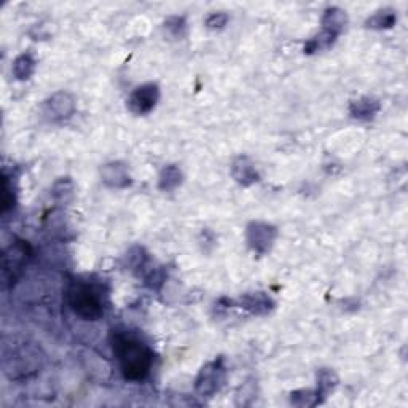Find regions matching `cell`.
<instances>
[{
    "instance_id": "6da1fadb",
    "label": "cell",
    "mask_w": 408,
    "mask_h": 408,
    "mask_svg": "<svg viewBox=\"0 0 408 408\" xmlns=\"http://www.w3.org/2000/svg\"><path fill=\"white\" fill-rule=\"evenodd\" d=\"M110 343L125 380L134 383L144 381L153 366L155 357L152 348L125 330H114L110 333Z\"/></svg>"
},
{
    "instance_id": "7a4b0ae2",
    "label": "cell",
    "mask_w": 408,
    "mask_h": 408,
    "mask_svg": "<svg viewBox=\"0 0 408 408\" xmlns=\"http://www.w3.org/2000/svg\"><path fill=\"white\" fill-rule=\"evenodd\" d=\"M43 357L36 343L12 342L3 343L2 370L10 380L19 381L31 378L42 367Z\"/></svg>"
},
{
    "instance_id": "3957f363",
    "label": "cell",
    "mask_w": 408,
    "mask_h": 408,
    "mask_svg": "<svg viewBox=\"0 0 408 408\" xmlns=\"http://www.w3.org/2000/svg\"><path fill=\"white\" fill-rule=\"evenodd\" d=\"M67 302L72 311L85 320H98L104 316V300L93 284L77 281L67 290Z\"/></svg>"
},
{
    "instance_id": "277c9868",
    "label": "cell",
    "mask_w": 408,
    "mask_h": 408,
    "mask_svg": "<svg viewBox=\"0 0 408 408\" xmlns=\"http://www.w3.org/2000/svg\"><path fill=\"white\" fill-rule=\"evenodd\" d=\"M31 255V244L23 240H16L5 249L2 255V276L5 283H14L16 281L18 276L23 273L24 266L27 265Z\"/></svg>"
},
{
    "instance_id": "5b68a950",
    "label": "cell",
    "mask_w": 408,
    "mask_h": 408,
    "mask_svg": "<svg viewBox=\"0 0 408 408\" xmlns=\"http://www.w3.org/2000/svg\"><path fill=\"white\" fill-rule=\"evenodd\" d=\"M223 381H225V367H223V359L218 357L216 361L209 362L204 366L195 381V391L201 397H212L220 390Z\"/></svg>"
},
{
    "instance_id": "8992f818",
    "label": "cell",
    "mask_w": 408,
    "mask_h": 408,
    "mask_svg": "<svg viewBox=\"0 0 408 408\" xmlns=\"http://www.w3.org/2000/svg\"><path fill=\"white\" fill-rule=\"evenodd\" d=\"M278 230L276 227L265 222H251L246 228V241L249 247L257 254H268L273 247Z\"/></svg>"
},
{
    "instance_id": "52a82bcc",
    "label": "cell",
    "mask_w": 408,
    "mask_h": 408,
    "mask_svg": "<svg viewBox=\"0 0 408 408\" xmlns=\"http://www.w3.org/2000/svg\"><path fill=\"white\" fill-rule=\"evenodd\" d=\"M160 99L157 84H144L136 88L128 98V109L134 115H147L152 112Z\"/></svg>"
},
{
    "instance_id": "ba28073f",
    "label": "cell",
    "mask_w": 408,
    "mask_h": 408,
    "mask_svg": "<svg viewBox=\"0 0 408 408\" xmlns=\"http://www.w3.org/2000/svg\"><path fill=\"white\" fill-rule=\"evenodd\" d=\"M75 112V99L74 96L67 91H58L51 94L43 104V114L51 121H64L71 118Z\"/></svg>"
},
{
    "instance_id": "9c48e42d",
    "label": "cell",
    "mask_w": 408,
    "mask_h": 408,
    "mask_svg": "<svg viewBox=\"0 0 408 408\" xmlns=\"http://www.w3.org/2000/svg\"><path fill=\"white\" fill-rule=\"evenodd\" d=\"M101 179L110 188H126L131 186V174L123 162H110L101 168Z\"/></svg>"
},
{
    "instance_id": "30bf717a",
    "label": "cell",
    "mask_w": 408,
    "mask_h": 408,
    "mask_svg": "<svg viewBox=\"0 0 408 408\" xmlns=\"http://www.w3.org/2000/svg\"><path fill=\"white\" fill-rule=\"evenodd\" d=\"M231 177L242 187H251L260 181L255 164L247 157H238L231 164Z\"/></svg>"
},
{
    "instance_id": "8fae6325",
    "label": "cell",
    "mask_w": 408,
    "mask_h": 408,
    "mask_svg": "<svg viewBox=\"0 0 408 408\" xmlns=\"http://www.w3.org/2000/svg\"><path fill=\"white\" fill-rule=\"evenodd\" d=\"M240 306L252 314L262 316L268 314L270 311L275 308V302L271 300L270 295H266L265 292H251L242 295L240 298Z\"/></svg>"
},
{
    "instance_id": "7c38bea8",
    "label": "cell",
    "mask_w": 408,
    "mask_h": 408,
    "mask_svg": "<svg viewBox=\"0 0 408 408\" xmlns=\"http://www.w3.org/2000/svg\"><path fill=\"white\" fill-rule=\"evenodd\" d=\"M380 109H381L380 102L366 96V98H359L351 102V105H349V114H351L353 118L356 120L368 121L375 118V115L380 112Z\"/></svg>"
},
{
    "instance_id": "4fadbf2b",
    "label": "cell",
    "mask_w": 408,
    "mask_h": 408,
    "mask_svg": "<svg viewBox=\"0 0 408 408\" xmlns=\"http://www.w3.org/2000/svg\"><path fill=\"white\" fill-rule=\"evenodd\" d=\"M348 26V14L344 10L338 7H330L325 10L322 16V29L324 31L333 32L340 36L344 31V27Z\"/></svg>"
},
{
    "instance_id": "5bb4252c",
    "label": "cell",
    "mask_w": 408,
    "mask_h": 408,
    "mask_svg": "<svg viewBox=\"0 0 408 408\" xmlns=\"http://www.w3.org/2000/svg\"><path fill=\"white\" fill-rule=\"evenodd\" d=\"M183 181L181 168L176 166V164H168L162 169L158 177V187L160 190L163 192H173L181 186Z\"/></svg>"
},
{
    "instance_id": "9a60e30c",
    "label": "cell",
    "mask_w": 408,
    "mask_h": 408,
    "mask_svg": "<svg viewBox=\"0 0 408 408\" xmlns=\"http://www.w3.org/2000/svg\"><path fill=\"white\" fill-rule=\"evenodd\" d=\"M397 21L396 12L391 8H383L375 12L370 18L366 21V26L373 31H383V29H391Z\"/></svg>"
},
{
    "instance_id": "2e32d148",
    "label": "cell",
    "mask_w": 408,
    "mask_h": 408,
    "mask_svg": "<svg viewBox=\"0 0 408 408\" xmlns=\"http://www.w3.org/2000/svg\"><path fill=\"white\" fill-rule=\"evenodd\" d=\"M337 37H338L337 34L324 31V29H322V31H320L318 36L309 38V40L305 43L303 50H305L306 55H313V53L329 50V48L335 43V40H337Z\"/></svg>"
},
{
    "instance_id": "e0dca14e",
    "label": "cell",
    "mask_w": 408,
    "mask_h": 408,
    "mask_svg": "<svg viewBox=\"0 0 408 408\" xmlns=\"http://www.w3.org/2000/svg\"><path fill=\"white\" fill-rule=\"evenodd\" d=\"M337 385L338 377L335 375V372L330 370V368H320L318 372V391H316L318 400L322 402L337 387Z\"/></svg>"
},
{
    "instance_id": "ac0fdd59",
    "label": "cell",
    "mask_w": 408,
    "mask_h": 408,
    "mask_svg": "<svg viewBox=\"0 0 408 408\" xmlns=\"http://www.w3.org/2000/svg\"><path fill=\"white\" fill-rule=\"evenodd\" d=\"M36 71V60L31 53H23L13 61V75L18 80H29Z\"/></svg>"
},
{
    "instance_id": "d6986e66",
    "label": "cell",
    "mask_w": 408,
    "mask_h": 408,
    "mask_svg": "<svg viewBox=\"0 0 408 408\" xmlns=\"http://www.w3.org/2000/svg\"><path fill=\"white\" fill-rule=\"evenodd\" d=\"M290 402L297 407H313L316 404H319L316 391H311V390H302V391L292 392V394H290Z\"/></svg>"
},
{
    "instance_id": "ffe728a7",
    "label": "cell",
    "mask_w": 408,
    "mask_h": 408,
    "mask_svg": "<svg viewBox=\"0 0 408 408\" xmlns=\"http://www.w3.org/2000/svg\"><path fill=\"white\" fill-rule=\"evenodd\" d=\"M72 192H74V183L69 177H61L60 181L55 182V186H53V196H55V200H66L67 196L72 195Z\"/></svg>"
},
{
    "instance_id": "44dd1931",
    "label": "cell",
    "mask_w": 408,
    "mask_h": 408,
    "mask_svg": "<svg viewBox=\"0 0 408 408\" xmlns=\"http://www.w3.org/2000/svg\"><path fill=\"white\" fill-rule=\"evenodd\" d=\"M14 206V193H13V183L10 182V177L3 174L2 179V214H7L10 209Z\"/></svg>"
},
{
    "instance_id": "7402d4cb",
    "label": "cell",
    "mask_w": 408,
    "mask_h": 408,
    "mask_svg": "<svg viewBox=\"0 0 408 408\" xmlns=\"http://www.w3.org/2000/svg\"><path fill=\"white\" fill-rule=\"evenodd\" d=\"M186 27H187V23L182 16H171L164 21V29H166V31L176 38L183 37V34H186Z\"/></svg>"
},
{
    "instance_id": "603a6c76",
    "label": "cell",
    "mask_w": 408,
    "mask_h": 408,
    "mask_svg": "<svg viewBox=\"0 0 408 408\" xmlns=\"http://www.w3.org/2000/svg\"><path fill=\"white\" fill-rule=\"evenodd\" d=\"M228 23V14L223 12L218 13H211L206 19V27L209 31H222L223 27L227 26Z\"/></svg>"
}]
</instances>
